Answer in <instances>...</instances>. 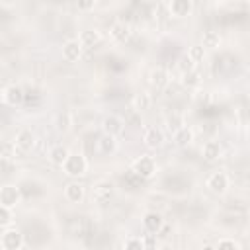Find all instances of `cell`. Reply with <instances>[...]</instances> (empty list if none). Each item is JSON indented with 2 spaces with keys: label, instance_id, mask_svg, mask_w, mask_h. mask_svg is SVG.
Returning <instances> with one entry per match:
<instances>
[{
  "label": "cell",
  "instance_id": "5bb4252c",
  "mask_svg": "<svg viewBox=\"0 0 250 250\" xmlns=\"http://www.w3.org/2000/svg\"><path fill=\"white\" fill-rule=\"evenodd\" d=\"M145 229H146V232H156L158 234V230L164 227V223H162V219H160V215L158 213H146L145 215Z\"/></svg>",
  "mask_w": 250,
  "mask_h": 250
},
{
  "label": "cell",
  "instance_id": "7a4b0ae2",
  "mask_svg": "<svg viewBox=\"0 0 250 250\" xmlns=\"http://www.w3.org/2000/svg\"><path fill=\"white\" fill-rule=\"evenodd\" d=\"M4 250H18L21 246V232L16 229H6L2 232V240H0Z\"/></svg>",
  "mask_w": 250,
  "mask_h": 250
},
{
  "label": "cell",
  "instance_id": "e575fe53",
  "mask_svg": "<svg viewBox=\"0 0 250 250\" xmlns=\"http://www.w3.org/2000/svg\"><path fill=\"white\" fill-rule=\"evenodd\" d=\"M94 2H78V8H92Z\"/></svg>",
  "mask_w": 250,
  "mask_h": 250
},
{
  "label": "cell",
  "instance_id": "5b68a950",
  "mask_svg": "<svg viewBox=\"0 0 250 250\" xmlns=\"http://www.w3.org/2000/svg\"><path fill=\"white\" fill-rule=\"evenodd\" d=\"M14 145H16L20 150L27 152V150H31L33 145H35V135H33L29 129H21V131H18V135H16V139H14Z\"/></svg>",
  "mask_w": 250,
  "mask_h": 250
},
{
  "label": "cell",
  "instance_id": "8992f818",
  "mask_svg": "<svg viewBox=\"0 0 250 250\" xmlns=\"http://www.w3.org/2000/svg\"><path fill=\"white\" fill-rule=\"evenodd\" d=\"M20 201V191L16 186H4L0 189V205L4 207H14Z\"/></svg>",
  "mask_w": 250,
  "mask_h": 250
},
{
  "label": "cell",
  "instance_id": "d4e9b609",
  "mask_svg": "<svg viewBox=\"0 0 250 250\" xmlns=\"http://www.w3.org/2000/svg\"><path fill=\"white\" fill-rule=\"evenodd\" d=\"M199 72L197 70H191V72H186V74H182V86H186V88H195L197 84H199Z\"/></svg>",
  "mask_w": 250,
  "mask_h": 250
},
{
  "label": "cell",
  "instance_id": "9c48e42d",
  "mask_svg": "<svg viewBox=\"0 0 250 250\" xmlns=\"http://www.w3.org/2000/svg\"><path fill=\"white\" fill-rule=\"evenodd\" d=\"M207 186H209L215 193H223V191L229 188V178H227L223 172H215V174H211V176H209Z\"/></svg>",
  "mask_w": 250,
  "mask_h": 250
},
{
  "label": "cell",
  "instance_id": "d6986e66",
  "mask_svg": "<svg viewBox=\"0 0 250 250\" xmlns=\"http://www.w3.org/2000/svg\"><path fill=\"white\" fill-rule=\"evenodd\" d=\"M166 82H168V74H166V70H164L162 66H156V68L150 72V84H152L154 88H162Z\"/></svg>",
  "mask_w": 250,
  "mask_h": 250
},
{
  "label": "cell",
  "instance_id": "6da1fadb",
  "mask_svg": "<svg viewBox=\"0 0 250 250\" xmlns=\"http://www.w3.org/2000/svg\"><path fill=\"white\" fill-rule=\"evenodd\" d=\"M62 168L68 176H82L86 172V158L82 154H68Z\"/></svg>",
  "mask_w": 250,
  "mask_h": 250
},
{
  "label": "cell",
  "instance_id": "603a6c76",
  "mask_svg": "<svg viewBox=\"0 0 250 250\" xmlns=\"http://www.w3.org/2000/svg\"><path fill=\"white\" fill-rule=\"evenodd\" d=\"M98 145H100V152H102V154H109V152L115 150V137L104 135V137L98 141Z\"/></svg>",
  "mask_w": 250,
  "mask_h": 250
},
{
  "label": "cell",
  "instance_id": "277c9868",
  "mask_svg": "<svg viewBox=\"0 0 250 250\" xmlns=\"http://www.w3.org/2000/svg\"><path fill=\"white\" fill-rule=\"evenodd\" d=\"M23 98H25V92H23L20 86H6V88L2 90V100H4V104H8V105L21 104Z\"/></svg>",
  "mask_w": 250,
  "mask_h": 250
},
{
  "label": "cell",
  "instance_id": "3957f363",
  "mask_svg": "<svg viewBox=\"0 0 250 250\" xmlns=\"http://www.w3.org/2000/svg\"><path fill=\"white\" fill-rule=\"evenodd\" d=\"M133 172L141 178H150L154 174V160L150 156H141L133 164Z\"/></svg>",
  "mask_w": 250,
  "mask_h": 250
},
{
  "label": "cell",
  "instance_id": "cb8c5ba5",
  "mask_svg": "<svg viewBox=\"0 0 250 250\" xmlns=\"http://www.w3.org/2000/svg\"><path fill=\"white\" fill-rule=\"evenodd\" d=\"M219 43H221V37H219V31H213V29H209V31H205L203 33V47H219Z\"/></svg>",
  "mask_w": 250,
  "mask_h": 250
},
{
  "label": "cell",
  "instance_id": "30bf717a",
  "mask_svg": "<svg viewBox=\"0 0 250 250\" xmlns=\"http://www.w3.org/2000/svg\"><path fill=\"white\" fill-rule=\"evenodd\" d=\"M104 131H105V135H111V137L121 135L123 133V121L117 115H109L104 119Z\"/></svg>",
  "mask_w": 250,
  "mask_h": 250
},
{
  "label": "cell",
  "instance_id": "4316f807",
  "mask_svg": "<svg viewBox=\"0 0 250 250\" xmlns=\"http://www.w3.org/2000/svg\"><path fill=\"white\" fill-rule=\"evenodd\" d=\"M125 250H146V248H145L143 238L131 236V238H127V242H125Z\"/></svg>",
  "mask_w": 250,
  "mask_h": 250
},
{
  "label": "cell",
  "instance_id": "d590c367",
  "mask_svg": "<svg viewBox=\"0 0 250 250\" xmlns=\"http://www.w3.org/2000/svg\"><path fill=\"white\" fill-rule=\"evenodd\" d=\"M203 250H217V248H213V246H205Z\"/></svg>",
  "mask_w": 250,
  "mask_h": 250
},
{
  "label": "cell",
  "instance_id": "7c38bea8",
  "mask_svg": "<svg viewBox=\"0 0 250 250\" xmlns=\"http://www.w3.org/2000/svg\"><path fill=\"white\" fill-rule=\"evenodd\" d=\"M111 37L115 39V41H119V43H123V41H127L129 39V35H131V25L129 23H125V21H119V23H115L113 27H111Z\"/></svg>",
  "mask_w": 250,
  "mask_h": 250
},
{
  "label": "cell",
  "instance_id": "f546056e",
  "mask_svg": "<svg viewBox=\"0 0 250 250\" xmlns=\"http://www.w3.org/2000/svg\"><path fill=\"white\" fill-rule=\"evenodd\" d=\"M23 102L27 104V105H39V102H41V96H39V92L37 90H29V92H25V98H23Z\"/></svg>",
  "mask_w": 250,
  "mask_h": 250
},
{
  "label": "cell",
  "instance_id": "e0dca14e",
  "mask_svg": "<svg viewBox=\"0 0 250 250\" xmlns=\"http://www.w3.org/2000/svg\"><path fill=\"white\" fill-rule=\"evenodd\" d=\"M168 8L174 16H188L191 10V2L189 0H174V2H170Z\"/></svg>",
  "mask_w": 250,
  "mask_h": 250
},
{
  "label": "cell",
  "instance_id": "484cf974",
  "mask_svg": "<svg viewBox=\"0 0 250 250\" xmlns=\"http://www.w3.org/2000/svg\"><path fill=\"white\" fill-rule=\"evenodd\" d=\"M195 66V62L189 59V55H182L180 59H178V70L182 72V74H186V72H191V70H195L193 68Z\"/></svg>",
  "mask_w": 250,
  "mask_h": 250
},
{
  "label": "cell",
  "instance_id": "9a60e30c",
  "mask_svg": "<svg viewBox=\"0 0 250 250\" xmlns=\"http://www.w3.org/2000/svg\"><path fill=\"white\" fill-rule=\"evenodd\" d=\"M64 195H66V199L68 201H80L82 197H84V188L80 186V184H76V182H70L66 188H64Z\"/></svg>",
  "mask_w": 250,
  "mask_h": 250
},
{
  "label": "cell",
  "instance_id": "d6a6232c",
  "mask_svg": "<svg viewBox=\"0 0 250 250\" xmlns=\"http://www.w3.org/2000/svg\"><path fill=\"white\" fill-rule=\"evenodd\" d=\"M217 250H236V244H234V240L225 238V240H221V242H219Z\"/></svg>",
  "mask_w": 250,
  "mask_h": 250
},
{
  "label": "cell",
  "instance_id": "4fadbf2b",
  "mask_svg": "<svg viewBox=\"0 0 250 250\" xmlns=\"http://www.w3.org/2000/svg\"><path fill=\"white\" fill-rule=\"evenodd\" d=\"M201 154H203L205 160L213 162V160H217V158L221 156V145H219L217 141H207V143L203 145V148H201Z\"/></svg>",
  "mask_w": 250,
  "mask_h": 250
},
{
  "label": "cell",
  "instance_id": "7402d4cb",
  "mask_svg": "<svg viewBox=\"0 0 250 250\" xmlns=\"http://www.w3.org/2000/svg\"><path fill=\"white\" fill-rule=\"evenodd\" d=\"M148 107H150V96L148 94H137L135 100H133V109L141 113V111H145Z\"/></svg>",
  "mask_w": 250,
  "mask_h": 250
},
{
  "label": "cell",
  "instance_id": "f1b7e54d",
  "mask_svg": "<svg viewBox=\"0 0 250 250\" xmlns=\"http://www.w3.org/2000/svg\"><path fill=\"white\" fill-rule=\"evenodd\" d=\"M189 59L193 61V62H199V61H203V55H205V51H203V45H193V47H189Z\"/></svg>",
  "mask_w": 250,
  "mask_h": 250
},
{
  "label": "cell",
  "instance_id": "4dcf8cb0",
  "mask_svg": "<svg viewBox=\"0 0 250 250\" xmlns=\"http://www.w3.org/2000/svg\"><path fill=\"white\" fill-rule=\"evenodd\" d=\"M10 221H12V213H10V207H4V205H0V223H2V227H8V225H10Z\"/></svg>",
  "mask_w": 250,
  "mask_h": 250
},
{
  "label": "cell",
  "instance_id": "ac0fdd59",
  "mask_svg": "<svg viewBox=\"0 0 250 250\" xmlns=\"http://www.w3.org/2000/svg\"><path fill=\"white\" fill-rule=\"evenodd\" d=\"M78 41H80L82 47H94V45L100 41V33L94 31V29H84V31L80 33Z\"/></svg>",
  "mask_w": 250,
  "mask_h": 250
},
{
  "label": "cell",
  "instance_id": "44dd1931",
  "mask_svg": "<svg viewBox=\"0 0 250 250\" xmlns=\"http://www.w3.org/2000/svg\"><path fill=\"white\" fill-rule=\"evenodd\" d=\"M166 127H168L172 133L180 131L182 127H186V125H184V117H182L178 111H172V115L166 117Z\"/></svg>",
  "mask_w": 250,
  "mask_h": 250
},
{
  "label": "cell",
  "instance_id": "1f68e13d",
  "mask_svg": "<svg viewBox=\"0 0 250 250\" xmlns=\"http://www.w3.org/2000/svg\"><path fill=\"white\" fill-rule=\"evenodd\" d=\"M143 242H145V248H146V250H154V244H156V234H152V232L145 234V236H143Z\"/></svg>",
  "mask_w": 250,
  "mask_h": 250
},
{
  "label": "cell",
  "instance_id": "52a82bcc",
  "mask_svg": "<svg viewBox=\"0 0 250 250\" xmlns=\"http://www.w3.org/2000/svg\"><path fill=\"white\" fill-rule=\"evenodd\" d=\"M80 53H82V45H80L78 39H70V41H66V43L62 45V57H64L68 62L78 61Z\"/></svg>",
  "mask_w": 250,
  "mask_h": 250
},
{
  "label": "cell",
  "instance_id": "8fae6325",
  "mask_svg": "<svg viewBox=\"0 0 250 250\" xmlns=\"http://www.w3.org/2000/svg\"><path fill=\"white\" fill-rule=\"evenodd\" d=\"M111 184H107V182H100V184H96L94 186V189H92V199H96L98 203H104V201H107L109 197H111Z\"/></svg>",
  "mask_w": 250,
  "mask_h": 250
},
{
  "label": "cell",
  "instance_id": "ffe728a7",
  "mask_svg": "<svg viewBox=\"0 0 250 250\" xmlns=\"http://www.w3.org/2000/svg\"><path fill=\"white\" fill-rule=\"evenodd\" d=\"M191 139H193V131H191L189 127H182L180 131H176V133H174V141H176V145H180V146L189 145V143H191Z\"/></svg>",
  "mask_w": 250,
  "mask_h": 250
},
{
  "label": "cell",
  "instance_id": "ba28073f",
  "mask_svg": "<svg viewBox=\"0 0 250 250\" xmlns=\"http://www.w3.org/2000/svg\"><path fill=\"white\" fill-rule=\"evenodd\" d=\"M143 141H145V145H146V146L156 148V146H160V145H162L164 135H162V131H160L158 127H148V129L145 131V135H143Z\"/></svg>",
  "mask_w": 250,
  "mask_h": 250
},
{
  "label": "cell",
  "instance_id": "2e32d148",
  "mask_svg": "<svg viewBox=\"0 0 250 250\" xmlns=\"http://www.w3.org/2000/svg\"><path fill=\"white\" fill-rule=\"evenodd\" d=\"M68 154H70V152H68V150H66L62 145H55V146L49 150V158H51L55 164H61V166L66 162Z\"/></svg>",
  "mask_w": 250,
  "mask_h": 250
},
{
  "label": "cell",
  "instance_id": "83f0119b",
  "mask_svg": "<svg viewBox=\"0 0 250 250\" xmlns=\"http://www.w3.org/2000/svg\"><path fill=\"white\" fill-rule=\"evenodd\" d=\"M70 127V113L64 111V113H59L57 115V129L59 131H66Z\"/></svg>",
  "mask_w": 250,
  "mask_h": 250
},
{
  "label": "cell",
  "instance_id": "836d02e7",
  "mask_svg": "<svg viewBox=\"0 0 250 250\" xmlns=\"http://www.w3.org/2000/svg\"><path fill=\"white\" fill-rule=\"evenodd\" d=\"M168 232H170V227H168V225H164V227L158 230V236H160V238H166V236H168Z\"/></svg>",
  "mask_w": 250,
  "mask_h": 250
}]
</instances>
